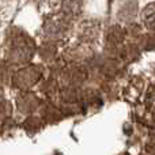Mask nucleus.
I'll list each match as a JSON object with an SVG mask.
<instances>
[{
    "label": "nucleus",
    "instance_id": "obj_1",
    "mask_svg": "<svg viewBox=\"0 0 155 155\" xmlns=\"http://www.w3.org/2000/svg\"><path fill=\"white\" fill-rule=\"evenodd\" d=\"M142 19L144 22L146 27L155 31V3L146 5V8L142 12Z\"/></svg>",
    "mask_w": 155,
    "mask_h": 155
}]
</instances>
